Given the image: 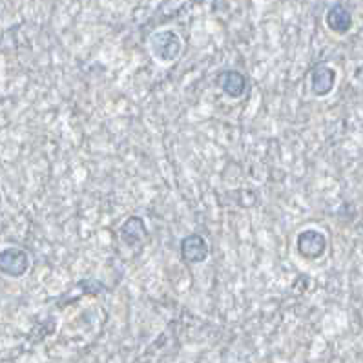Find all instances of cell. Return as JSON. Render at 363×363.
Masks as SVG:
<instances>
[{
  "label": "cell",
  "mask_w": 363,
  "mask_h": 363,
  "mask_svg": "<svg viewBox=\"0 0 363 363\" xmlns=\"http://www.w3.org/2000/svg\"><path fill=\"white\" fill-rule=\"evenodd\" d=\"M148 48L154 59L164 62V65H170L179 59L183 53V40L174 30H159L150 35Z\"/></svg>",
  "instance_id": "obj_1"
},
{
  "label": "cell",
  "mask_w": 363,
  "mask_h": 363,
  "mask_svg": "<svg viewBox=\"0 0 363 363\" xmlns=\"http://www.w3.org/2000/svg\"><path fill=\"white\" fill-rule=\"evenodd\" d=\"M327 235L316 228H307V230L299 232L296 238V250L303 259L307 261H316L323 257L327 252Z\"/></svg>",
  "instance_id": "obj_2"
},
{
  "label": "cell",
  "mask_w": 363,
  "mask_h": 363,
  "mask_svg": "<svg viewBox=\"0 0 363 363\" xmlns=\"http://www.w3.org/2000/svg\"><path fill=\"white\" fill-rule=\"evenodd\" d=\"M31 267L30 254L21 247H6L0 250V272L9 278L26 276Z\"/></svg>",
  "instance_id": "obj_3"
},
{
  "label": "cell",
  "mask_w": 363,
  "mask_h": 363,
  "mask_svg": "<svg viewBox=\"0 0 363 363\" xmlns=\"http://www.w3.org/2000/svg\"><path fill=\"white\" fill-rule=\"evenodd\" d=\"M210 256V247L201 234H189L181 240V257L190 265L205 263Z\"/></svg>",
  "instance_id": "obj_4"
},
{
  "label": "cell",
  "mask_w": 363,
  "mask_h": 363,
  "mask_svg": "<svg viewBox=\"0 0 363 363\" xmlns=\"http://www.w3.org/2000/svg\"><path fill=\"white\" fill-rule=\"evenodd\" d=\"M216 84L228 99H241L248 90L247 77L238 69H223L216 77Z\"/></svg>",
  "instance_id": "obj_5"
},
{
  "label": "cell",
  "mask_w": 363,
  "mask_h": 363,
  "mask_svg": "<svg viewBox=\"0 0 363 363\" xmlns=\"http://www.w3.org/2000/svg\"><path fill=\"white\" fill-rule=\"evenodd\" d=\"M337 73L333 66L318 65L311 72V91L316 97H327L336 86Z\"/></svg>",
  "instance_id": "obj_6"
},
{
  "label": "cell",
  "mask_w": 363,
  "mask_h": 363,
  "mask_svg": "<svg viewBox=\"0 0 363 363\" xmlns=\"http://www.w3.org/2000/svg\"><path fill=\"white\" fill-rule=\"evenodd\" d=\"M121 241L128 248L141 247L145 241H148V230L146 225L139 216H130L126 221L123 223V227L119 230Z\"/></svg>",
  "instance_id": "obj_7"
},
{
  "label": "cell",
  "mask_w": 363,
  "mask_h": 363,
  "mask_svg": "<svg viewBox=\"0 0 363 363\" xmlns=\"http://www.w3.org/2000/svg\"><path fill=\"white\" fill-rule=\"evenodd\" d=\"M325 24L333 33L345 35L352 28V15L343 4H333L325 13Z\"/></svg>",
  "instance_id": "obj_8"
}]
</instances>
